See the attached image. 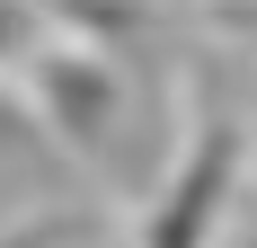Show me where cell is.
Segmentation results:
<instances>
[{
	"label": "cell",
	"mask_w": 257,
	"mask_h": 248,
	"mask_svg": "<svg viewBox=\"0 0 257 248\" xmlns=\"http://www.w3.org/2000/svg\"><path fill=\"white\" fill-rule=\"evenodd\" d=\"M231 169H239V133H231V124H213L204 151H186L178 186L160 195V213H151V230H142V248H204L213 222H222V195H231Z\"/></svg>",
	"instance_id": "obj_1"
},
{
	"label": "cell",
	"mask_w": 257,
	"mask_h": 248,
	"mask_svg": "<svg viewBox=\"0 0 257 248\" xmlns=\"http://www.w3.org/2000/svg\"><path fill=\"white\" fill-rule=\"evenodd\" d=\"M53 106H62L53 124H71L80 142H98V133H106V106H115V89H106V71H89V62H53Z\"/></svg>",
	"instance_id": "obj_2"
},
{
	"label": "cell",
	"mask_w": 257,
	"mask_h": 248,
	"mask_svg": "<svg viewBox=\"0 0 257 248\" xmlns=\"http://www.w3.org/2000/svg\"><path fill=\"white\" fill-rule=\"evenodd\" d=\"M0 151H9V160H27V151H36V124H27L9 98H0Z\"/></svg>",
	"instance_id": "obj_3"
},
{
	"label": "cell",
	"mask_w": 257,
	"mask_h": 248,
	"mask_svg": "<svg viewBox=\"0 0 257 248\" xmlns=\"http://www.w3.org/2000/svg\"><path fill=\"white\" fill-rule=\"evenodd\" d=\"M18 36H27V9H9V0H0V53H18Z\"/></svg>",
	"instance_id": "obj_4"
},
{
	"label": "cell",
	"mask_w": 257,
	"mask_h": 248,
	"mask_svg": "<svg viewBox=\"0 0 257 248\" xmlns=\"http://www.w3.org/2000/svg\"><path fill=\"white\" fill-rule=\"evenodd\" d=\"M18 248H45V239H18Z\"/></svg>",
	"instance_id": "obj_5"
},
{
	"label": "cell",
	"mask_w": 257,
	"mask_h": 248,
	"mask_svg": "<svg viewBox=\"0 0 257 248\" xmlns=\"http://www.w3.org/2000/svg\"><path fill=\"white\" fill-rule=\"evenodd\" d=\"M248 248H257V239H248Z\"/></svg>",
	"instance_id": "obj_6"
}]
</instances>
